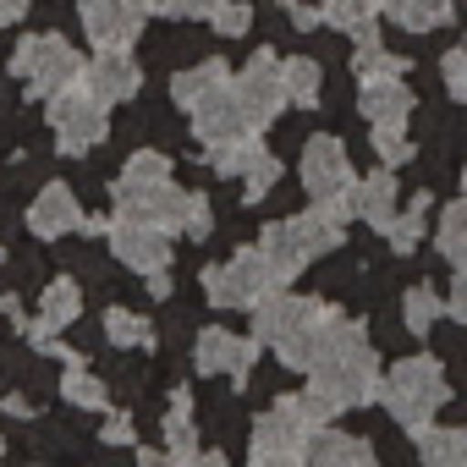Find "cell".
<instances>
[{"label": "cell", "mask_w": 467, "mask_h": 467, "mask_svg": "<svg viewBox=\"0 0 467 467\" xmlns=\"http://www.w3.org/2000/svg\"><path fill=\"white\" fill-rule=\"evenodd\" d=\"M28 6H34V0H0V28L23 23V17H28Z\"/></svg>", "instance_id": "obj_43"}, {"label": "cell", "mask_w": 467, "mask_h": 467, "mask_svg": "<svg viewBox=\"0 0 467 467\" xmlns=\"http://www.w3.org/2000/svg\"><path fill=\"white\" fill-rule=\"evenodd\" d=\"M254 154H259V138H237V143H214V149H209V165H214L220 176H243Z\"/></svg>", "instance_id": "obj_34"}, {"label": "cell", "mask_w": 467, "mask_h": 467, "mask_svg": "<svg viewBox=\"0 0 467 467\" xmlns=\"http://www.w3.org/2000/svg\"><path fill=\"white\" fill-rule=\"evenodd\" d=\"M358 110L368 116V127H407V116H412V88H407L401 78L358 83Z\"/></svg>", "instance_id": "obj_19"}, {"label": "cell", "mask_w": 467, "mask_h": 467, "mask_svg": "<svg viewBox=\"0 0 467 467\" xmlns=\"http://www.w3.org/2000/svg\"><path fill=\"white\" fill-rule=\"evenodd\" d=\"M105 237H110V254L132 270V275H160V270H171V231H160V225H143V220H110L105 225Z\"/></svg>", "instance_id": "obj_10"}, {"label": "cell", "mask_w": 467, "mask_h": 467, "mask_svg": "<svg viewBox=\"0 0 467 467\" xmlns=\"http://www.w3.org/2000/svg\"><path fill=\"white\" fill-rule=\"evenodd\" d=\"M231 88L243 94V105H248V116L259 121V127H270L292 99H286V72H281V56L275 50H259L243 72H231Z\"/></svg>", "instance_id": "obj_11"}, {"label": "cell", "mask_w": 467, "mask_h": 467, "mask_svg": "<svg viewBox=\"0 0 467 467\" xmlns=\"http://www.w3.org/2000/svg\"><path fill=\"white\" fill-rule=\"evenodd\" d=\"M418 456H423L429 467H467V429L423 423V429H418Z\"/></svg>", "instance_id": "obj_22"}, {"label": "cell", "mask_w": 467, "mask_h": 467, "mask_svg": "<svg viewBox=\"0 0 467 467\" xmlns=\"http://www.w3.org/2000/svg\"><path fill=\"white\" fill-rule=\"evenodd\" d=\"M275 182H281V160H275L270 149H259V154L248 160V171H243V203H265Z\"/></svg>", "instance_id": "obj_31"}, {"label": "cell", "mask_w": 467, "mask_h": 467, "mask_svg": "<svg viewBox=\"0 0 467 467\" xmlns=\"http://www.w3.org/2000/svg\"><path fill=\"white\" fill-rule=\"evenodd\" d=\"M165 440H171L165 462H198V445H192V396H187V390H176V396H171Z\"/></svg>", "instance_id": "obj_25"}, {"label": "cell", "mask_w": 467, "mask_h": 467, "mask_svg": "<svg viewBox=\"0 0 467 467\" xmlns=\"http://www.w3.org/2000/svg\"><path fill=\"white\" fill-rule=\"evenodd\" d=\"M203 292H209L214 308H259L275 292V275L259 259V248H243V254H231L225 265L203 270Z\"/></svg>", "instance_id": "obj_7"}, {"label": "cell", "mask_w": 467, "mask_h": 467, "mask_svg": "<svg viewBox=\"0 0 467 467\" xmlns=\"http://www.w3.org/2000/svg\"><path fill=\"white\" fill-rule=\"evenodd\" d=\"M78 17H83V34L99 50H132V39L143 28L138 0H78Z\"/></svg>", "instance_id": "obj_14"}, {"label": "cell", "mask_w": 467, "mask_h": 467, "mask_svg": "<svg viewBox=\"0 0 467 467\" xmlns=\"http://www.w3.org/2000/svg\"><path fill=\"white\" fill-rule=\"evenodd\" d=\"M325 303L319 297H303V292H270L259 308H254V336L265 341V347H275V358L286 363V368H314V358H319V336H325Z\"/></svg>", "instance_id": "obj_2"}, {"label": "cell", "mask_w": 467, "mask_h": 467, "mask_svg": "<svg viewBox=\"0 0 467 467\" xmlns=\"http://www.w3.org/2000/svg\"><path fill=\"white\" fill-rule=\"evenodd\" d=\"M445 314L467 325V265H456V281H451V297H445Z\"/></svg>", "instance_id": "obj_41"}, {"label": "cell", "mask_w": 467, "mask_h": 467, "mask_svg": "<svg viewBox=\"0 0 467 467\" xmlns=\"http://www.w3.org/2000/svg\"><path fill=\"white\" fill-rule=\"evenodd\" d=\"M259 259L270 265V275H275V286H292L314 259L303 254V243H297V231H292V220H275V225H265L259 231Z\"/></svg>", "instance_id": "obj_18"}, {"label": "cell", "mask_w": 467, "mask_h": 467, "mask_svg": "<svg viewBox=\"0 0 467 467\" xmlns=\"http://www.w3.org/2000/svg\"><path fill=\"white\" fill-rule=\"evenodd\" d=\"M308 434H314V412L303 407V396H281V401L254 423V462H265V467L303 462Z\"/></svg>", "instance_id": "obj_8"}, {"label": "cell", "mask_w": 467, "mask_h": 467, "mask_svg": "<svg viewBox=\"0 0 467 467\" xmlns=\"http://www.w3.org/2000/svg\"><path fill=\"white\" fill-rule=\"evenodd\" d=\"M434 248H440L451 265H467V192H462V203H445L440 231H434Z\"/></svg>", "instance_id": "obj_27"}, {"label": "cell", "mask_w": 467, "mask_h": 467, "mask_svg": "<svg viewBox=\"0 0 467 467\" xmlns=\"http://www.w3.org/2000/svg\"><path fill=\"white\" fill-rule=\"evenodd\" d=\"M385 6H390V0H352L358 17H385Z\"/></svg>", "instance_id": "obj_45"}, {"label": "cell", "mask_w": 467, "mask_h": 467, "mask_svg": "<svg viewBox=\"0 0 467 467\" xmlns=\"http://www.w3.org/2000/svg\"><path fill=\"white\" fill-rule=\"evenodd\" d=\"M225 78H231V67H225L220 56H209V61H198V67H187V72L171 78V99H176L182 110H192V105H198L203 94H214Z\"/></svg>", "instance_id": "obj_21"}, {"label": "cell", "mask_w": 467, "mask_h": 467, "mask_svg": "<svg viewBox=\"0 0 467 467\" xmlns=\"http://www.w3.org/2000/svg\"><path fill=\"white\" fill-rule=\"evenodd\" d=\"M396 209H401L396 165H379V171H368V176H358V182H352V214H358L363 225L385 231V225L396 220Z\"/></svg>", "instance_id": "obj_17"}, {"label": "cell", "mask_w": 467, "mask_h": 467, "mask_svg": "<svg viewBox=\"0 0 467 467\" xmlns=\"http://www.w3.org/2000/svg\"><path fill=\"white\" fill-rule=\"evenodd\" d=\"M368 138H374V154H379L385 165H407V160H412L407 127H368Z\"/></svg>", "instance_id": "obj_35"}, {"label": "cell", "mask_w": 467, "mask_h": 467, "mask_svg": "<svg viewBox=\"0 0 467 467\" xmlns=\"http://www.w3.org/2000/svg\"><path fill=\"white\" fill-rule=\"evenodd\" d=\"M303 187H308V198H336V192H347L358 176H352V160H347V143L341 138H330V132H319V138H308L303 143Z\"/></svg>", "instance_id": "obj_13"}, {"label": "cell", "mask_w": 467, "mask_h": 467, "mask_svg": "<svg viewBox=\"0 0 467 467\" xmlns=\"http://www.w3.org/2000/svg\"><path fill=\"white\" fill-rule=\"evenodd\" d=\"M192 363H198V374L248 379L254 363H259V336H237V330H225V325H209V330H198V341H192Z\"/></svg>", "instance_id": "obj_12"}, {"label": "cell", "mask_w": 467, "mask_h": 467, "mask_svg": "<svg viewBox=\"0 0 467 467\" xmlns=\"http://www.w3.org/2000/svg\"><path fill=\"white\" fill-rule=\"evenodd\" d=\"M451 12H456V0H390L385 6V17L407 34H434L451 23Z\"/></svg>", "instance_id": "obj_23"}, {"label": "cell", "mask_w": 467, "mask_h": 467, "mask_svg": "<svg viewBox=\"0 0 467 467\" xmlns=\"http://www.w3.org/2000/svg\"><path fill=\"white\" fill-rule=\"evenodd\" d=\"M440 314H445V303H440L434 286H412V292L401 297V325H407V336H429Z\"/></svg>", "instance_id": "obj_28"}, {"label": "cell", "mask_w": 467, "mask_h": 467, "mask_svg": "<svg viewBox=\"0 0 467 467\" xmlns=\"http://www.w3.org/2000/svg\"><path fill=\"white\" fill-rule=\"evenodd\" d=\"M281 72H286V99H292V105H303V110H314V105H319V88H325L319 61L297 56V61H281Z\"/></svg>", "instance_id": "obj_26"}, {"label": "cell", "mask_w": 467, "mask_h": 467, "mask_svg": "<svg viewBox=\"0 0 467 467\" xmlns=\"http://www.w3.org/2000/svg\"><path fill=\"white\" fill-rule=\"evenodd\" d=\"M78 314H83V292H78V281H50L45 297H39V325L67 330V325H78Z\"/></svg>", "instance_id": "obj_24"}, {"label": "cell", "mask_w": 467, "mask_h": 467, "mask_svg": "<svg viewBox=\"0 0 467 467\" xmlns=\"http://www.w3.org/2000/svg\"><path fill=\"white\" fill-rule=\"evenodd\" d=\"M99 440H105V445H138V429H132L127 412H110L105 429H99Z\"/></svg>", "instance_id": "obj_40"}, {"label": "cell", "mask_w": 467, "mask_h": 467, "mask_svg": "<svg viewBox=\"0 0 467 467\" xmlns=\"http://www.w3.org/2000/svg\"><path fill=\"white\" fill-rule=\"evenodd\" d=\"M12 72L23 78L28 99H50V94H61V88H72L83 78V56L61 34H28L12 50Z\"/></svg>", "instance_id": "obj_4"}, {"label": "cell", "mask_w": 467, "mask_h": 467, "mask_svg": "<svg viewBox=\"0 0 467 467\" xmlns=\"http://www.w3.org/2000/svg\"><path fill=\"white\" fill-rule=\"evenodd\" d=\"M116 214H121V220L160 225V231H171V237H187L192 192H182L171 176H165V182H116Z\"/></svg>", "instance_id": "obj_6"}, {"label": "cell", "mask_w": 467, "mask_h": 467, "mask_svg": "<svg viewBox=\"0 0 467 467\" xmlns=\"http://www.w3.org/2000/svg\"><path fill=\"white\" fill-rule=\"evenodd\" d=\"M105 341H110V347H149L154 330H149V319H138V314H127V308H110V314H105Z\"/></svg>", "instance_id": "obj_32"}, {"label": "cell", "mask_w": 467, "mask_h": 467, "mask_svg": "<svg viewBox=\"0 0 467 467\" xmlns=\"http://www.w3.org/2000/svg\"><path fill=\"white\" fill-rule=\"evenodd\" d=\"M209 23H214V34H225V39H243V34L254 28V12L237 6V0H220V12H214Z\"/></svg>", "instance_id": "obj_38"}, {"label": "cell", "mask_w": 467, "mask_h": 467, "mask_svg": "<svg viewBox=\"0 0 467 467\" xmlns=\"http://www.w3.org/2000/svg\"><path fill=\"white\" fill-rule=\"evenodd\" d=\"M154 12H160V17H187V23L203 17V23H209V17L220 12V0H149V17H154Z\"/></svg>", "instance_id": "obj_37"}, {"label": "cell", "mask_w": 467, "mask_h": 467, "mask_svg": "<svg viewBox=\"0 0 467 467\" xmlns=\"http://www.w3.org/2000/svg\"><path fill=\"white\" fill-rule=\"evenodd\" d=\"M303 462L308 467H368L374 451H368V440H352L336 423H314V434L303 445Z\"/></svg>", "instance_id": "obj_20"}, {"label": "cell", "mask_w": 467, "mask_h": 467, "mask_svg": "<svg viewBox=\"0 0 467 467\" xmlns=\"http://www.w3.org/2000/svg\"><path fill=\"white\" fill-rule=\"evenodd\" d=\"M171 176V160L160 149H138L127 165H121V182H165Z\"/></svg>", "instance_id": "obj_36"}, {"label": "cell", "mask_w": 467, "mask_h": 467, "mask_svg": "<svg viewBox=\"0 0 467 467\" xmlns=\"http://www.w3.org/2000/svg\"><path fill=\"white\" fill-rule=\"evenodd\" d=\"M209 231H214V214H209V203H203V198H192V220H187V237H198V243H203Z\"/></svg>", "instance_id": "obj_42"}, {"label": "cell", "mask_w": 467, "mask_h": 467, "mask_svg": "<svg viewBox=\"0 0 467 467\" xmlns=\"http://www.w3.org/2000/svg\"><path fill=\"white\" fill-rule=\"evenodd\" d=\"M138 6H143V17H149V0H138Z\"/></svg>", "instance_id": "obj_46"}, {"label": "cell", "mask_w": 467, "mask_h": 467, "mask_svg": "<svg viewBox=\"0 0 467 467\" xmlns=\"http://www.w3.org/2000/svg\"><path fill=\"white\" fill-rule=\"evenodd\" d=\"M379 379H385V374H379V358H374L368 341L341 347V352H330V358H319V363L308 368L303 407L314 412V423H336L341 412L379 401Z\"/></svg>", "instance_id": "obj_1"}, {"label": "cell", "mask_w": 467, "mask_h": 467, "mask_svg": "<svg viewBox=\"0 0 467 467\" xmlns=\"http://www.w3.org/2000/svg\"><path fill=\"white\" fill-rule=\"evenodd\" d=\"M352 72H358V83H374V78H401V72H407V61H401V56H390V50L374 39V45H358Z\"/></svg>", "instance_id": "obj_30"}, {"label": "cell", "mask_w": 467, "mask_h": 467, "mask_svg": "<svg viewBox=\"0 0 467 467\" xmlns=\"http://www.w3.org/2000/svg\"><path fill=\"white\" fill-rule=\"evenodd\" d=\"M0 456H6V440H0Z\"/></svg>", "instance_id": "obj_48"}, {"label": "cell", "mask_w": 467, "mask_h": 467, "mask_svg": "<svg viewBox=\"0 0 467 467\" xmlns=\"http://www.w3.org/2000/svg\"><path fill=\"white\" fill-rule=\"evenodd\" d=\"M423 214H429V198H423V192H418L407 209H396V220L385 225V237H390L396 254H412V248H418V237H423Z\"/></svg>", "instance_id": "obj_29"}, {"label": "cell", "mask_w": 467, "mask_h": 467, "mask_svg": "<svg viewBox=\"0 0 467 467\" xmlns=\"http://www.w3.org/2000/svg\"><path fill=\"white\" fill-rule=\"evenodd\" d=\"M462 192H467V171H462Z\"/></svg>", "instance_id": "obj_47"}, {"label": "cell", "mask_w": 467, "mask_h": 467, "mask_svg": "<svg viewBox=\"0 0 467 467\" xmlns=\"http://www.w3.org/2000/svg\"><path fill=\"white\" fill-rule=\"evenodd\" d=\"M379 401H385V412L401 423V429H423V423H434V412L451 401V385H445V368H440V358H401L385 379H379Z\"/></svg>", "instance_id": "obj_3"}, {"label": "cell", "mask_w": 467, "mask_h": 467, "mask_svg": "<svg viewBox=\"0 0 467 467\" xmlns=\"http://www.w3.org/2000/svg\"><path fill=\"white\" fill-rule=\"evenodd\" d=\"M83 225H88V214H83V203H78V192H72L67 182L39 187V198L28 203V231H34L39 243L72 237V231H83Z\"/></svg>", "instance_id": "obj_15"}, {"label": "cell", "mask_w": 467, "mask_h": 467, "mask_svg": "<svg viewBox=\"0 0 467 467\" xmlns=\"http://www.w3.org/2000/svg\"><path fill=\"white\" fill-rule=\"evenodd\" d=\"M45 105H50V132H56L61 154H88V149H99V143L110 138V116H105L110 105H105V99H94L83 83H72V88L50 94Z\"/></svg>", "instance_id": "obj_5"}, {"label": "cell", "mask_w": 467, "mask_h": 467, "mask_svg": "<svg viewBox=\"0 0 467 467\" xmlns=\"http://www.w3.org/2000/svg\"><path fill=\"white\" fill-rule=\"evenodd\" d=\"M192 138H198L203 149L237 143V138H259V121L248 116V105H243L237 88H231V78H225L214 94H203V99L192 105Z\"/></svg>", "instance_id": "obj_9"}, {"label": "cell", "mask_w": 467, "mask_h": 467, "mask_svg": "<svg viewBox=\"0 0 467 467\" xmlns=\"http://www.w3.org/2000/svg\"><path fill=\"white\" fill-rule=\"evenodd\" d=\"M94 99H105V105H121V99H132L138 88H143V72H138V61L127 56V50H99L94 61H83V78H78Z\"/></svg>", "instance_id": "obj_16"}, {"label": "cell", "mask_w": 467, "mask_h": 467, "mask_svg": "<svg viewBox=\"0 0 467 467\" xmlns=\"http://www.w3.org/2000/svg\"><path fill=\"white\" fill-rule=\"evenodd\" d=\"M61 396H67L72 407H88V412H94V407H105V385H99V379H94V374H88L83 363H67Z\"/></svg>", "instance_id": "obj_33"}, {"label": "cell", "mask_w": 467, "mask_h": 467, "mask_svg": "<svg viewBox=\"0 0 467 467\" xmlns=\"http://www.w3.org/2000/svg\"><path fill=\"white\" fill-rule=\"evenodd\" d=\"M440 78H445V94L451 99H467V50H451L440 61Z\"/></svg>", "instance_id": "obj_39"}, {"label": "cell", "mask_w": 467, "mask_h": 467, "mask_svg": "<svg viewBox=\"0 0 467 467\" xmlns=\"http://www.w3.org/2000/svg\"><path fill=\"white\" fill-rule=\"evenodd\" d=\"M286 17H292V28H319V6H286Z\"/></svg>", "instance_id": "obj_44"}]
</instances>
